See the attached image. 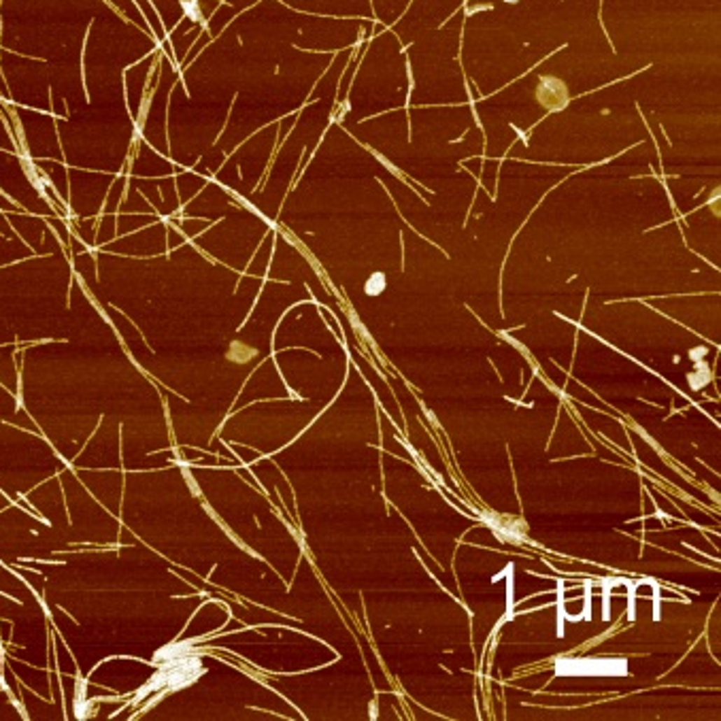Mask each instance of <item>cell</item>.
Returning <instances> with one entry per match:
<instances>
[{"label":"cell","mask_w":721,"mask_h":721,"mask_svg":"<svg viewBox=\"0 0 721 721\" xmlns=\"http://www.w3.org/2000/svg\"><path fill=\"white\" fill-rule=\"evenodd\" d=\"M383 286H385V276L381 272H377V274L370 276L368 284H366V294H379L383 290Z\"/></svg>","instance_id":"cell-1"},{"label":"cell","mask_w":721,"mask_h":721,"mask_svg":"<svg viewBox=\"0 0 721 721\" xmlns=\"http://www.w3.org/2000/svg\"><path fill=\"white\" fill-rule=\"evenodd\" d=\"M183 9L186 13L196 20V22H202V15H200V7H198V0H183Z\"/></svg>","instance_id":"cell-2"}]
</instances>
